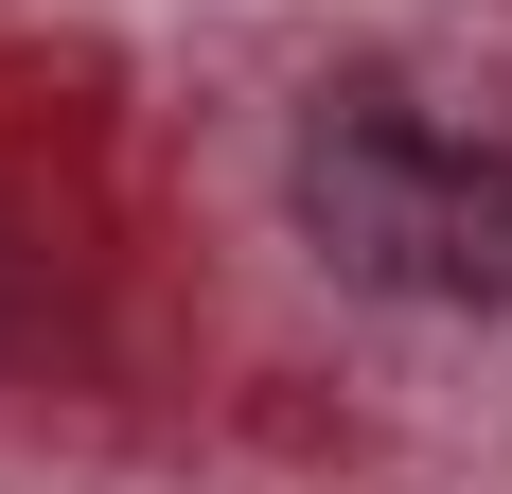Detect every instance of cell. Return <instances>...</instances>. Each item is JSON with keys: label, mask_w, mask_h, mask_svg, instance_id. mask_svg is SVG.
I'll return each instance as SVG.
<instances>
[{"label": "cell", "mask_w": 512, "mask_h": 494, "mask_svg": "<svg viewBox=\"0 0 512 494\" xmlns=\"http://www.w3.org/2000/svg\"><path fill=\"white\" fill-rule=\"evenodd\" d=\"M301 247L371 300H512V89H407V71L318 89Z\"/></svg>", "instance_id": "cell-1"}, {"label": "cell", "mask_w": 512, "mask_h": 494, "mask_svg": "<svg viewBox=\"0 0 512 494\" xmlns=\"http://www.w3.org/2000/svg\"><path fill=\"white\" fill-rule=\"evenodd\" d=\"M36 318H53V247H36V230H0V353L36 336Z\"/></svg>", "instance_id": "cell-2"}]
</instances>
